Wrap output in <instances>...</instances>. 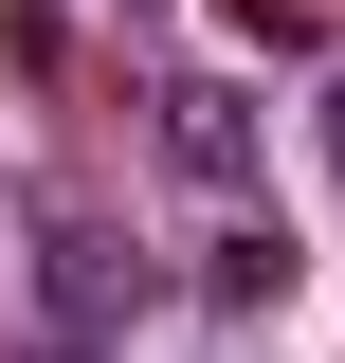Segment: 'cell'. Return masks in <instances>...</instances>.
I'll list each match as a JSON object with an SVG mask.
<instances>
[{
    "label": "cell",
    "mask_w": 345,
    "mask_h": 363,
    "mask_svg": "<svg viewBox=\"0 0 345 363\" xmlns=\"http://www.w3.org/2000/svg\"><path fill=\"white\" fill-rule=\"evenodd\" d=\"M164 145H182V182H255V109H236V91H200V73L164 91Z\"/></svg>",
    "instance_id": "obj_2"
},
{
    "label": "cell",
    "mask_w": 345,
    "mask_h": 363,
    "mask_svg": "<svg viewBox=\"0 0 345 363\" xmlns=\"http://www.w3.org/2000/svg\"><path fill=\"white\" fill-rule=\"evenodd\" d=\"M200 291H218V309H273V291H291V236H273V218H218L200 236Z\"/></svg>",
    "instance_id": "obj_3"
},
{
    "label": "cell",
    "mask_w": 345,
    "mask_h": 363,
    "mask_svg": "<svg viewBox=\"0 0 345 363\" xmlns=\"http://www.w3.org/2000/svg\"><path fill=\"white\" fill-rule=\"evenodd\" d=\"M327 164H345V73H327Z\"/></svg>",
    "instance_id": "obj_4"
},
{
    "label": "cell",
    "mask_w": 345,
    "mask_h": 363,
    "mask_svg": "<svg viewBox=\"0 0 345 363\" xmlns=\"http://www.w3.org/2000/svg\"><path fill=\"white\" fill-rule=\"evenodd\" d=\"M37 309H55V345H109V327L146 309V255L91 236V218H55V236H37Z\"/></svg>",
    "instance_id": "obj_1"
},
{
    "label": "cell",
    "mask_w": 345,
    "mask_h": 363,
    "mask_svg": "<svg viewBox=\"0 0 345 363\" xmlns=\"http://www.w3.org/2000/svg\"><path fill=\"white\" fill-rule=\"evenodd\" d=\"M37 363H91V345H37Z\"/></svg>",
    "instance_id": "obj_5"
}]
</instances>
